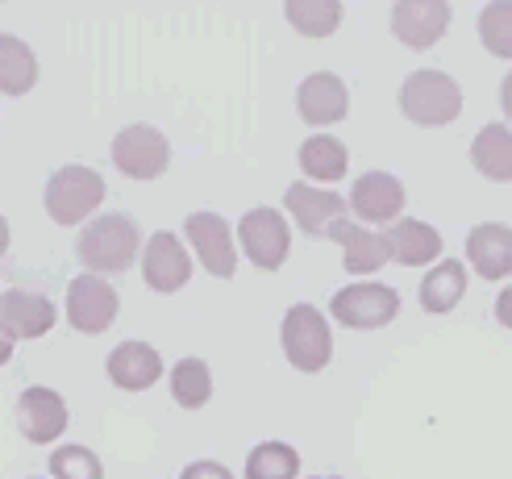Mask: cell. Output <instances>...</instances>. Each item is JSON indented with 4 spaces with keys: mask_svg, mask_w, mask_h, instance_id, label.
<instances>
[{
    "mask_svg": "<svg viewBox=\"0 0 512 479\" xmlns=\"http://www.w3.org/2000/svg\"><path fill=\"white\" fill-rule=\"evenodd\" d=\"M467 296V267L463 259H442L421 280V309L425 313H450Z\"/></svg>",
    "mask_w": 512,
    "mask_h": 479,
    "instance_id": "603a6c76",
    "label": "cell"
},
{
    "mask_svg": "<svg viewBox=\"0 0 512 479\" xmlns=\"http://www.w3.org/2000/svg\"><path fill=\"white\" fill-rule=\"evenodd\" d=\"M350 109V92L334 71H313L304 75L296 88V113L304 125H334Z\"/></svg>",
    "mask_w": 512,
    "mask_h": 479,
    "instance_id": "9a60e30c",
    "label": "cell"
},
{
    "mask_svg": "<svg viewBox=\"0 0 512 479\" xmlns=\"http://www.w3.org/2000/svg\"><path fill=\"white\" fill-rule=\"evenodd\" d=\"M246 479H296L300 475V455L288 442H259L246 455Z\"/></svg>",
    "mask_w": 512,
    "mask_h": 479,
    "instance_id": "484cf974",
    "label": "cell"
},
{
    "mask_svg": "<svg viewBox=\"0 0 512 479\" xmlns=\"http://www.w3.org/2000/svg\"><path fill=\"white\" fill-rule=\"evenodd\" d=\"M404 200H408V192L392 171H367V175H358L350 188V209L367 225H396L404 213Z\"/></svg>",
    "mask_w": 512,
    "mask_h": 479,
    "instance_id": "30bf717a",
    "label": "cell"
},
{
    "mask_svg": "<svg viewBox=\"0 0 512 479\" xmlns=\"http://www.w3.org/2000/svg\"><path fill=\"white\" fill-rule=\"evenodd\" d=\"M113 163L130 180H159L171 167V146L155 125H125L113 138Z\"/></svg>",
    "mask_w": 512,
    "mask_h": 479,
    "instance_id": "8992f818",
    "label": "cell"
},
{
    "mask_svg": "<svg viewBox=\"0 0 512 479\" xmlns=\"http://www.w3.org/2000/svg\"><path fill=\"white\" fill-rule=\"evenodd\" d=\"M284 209L296 217V225H300L304 234L321 238V234H329V225L342 221V213L350 209V200H346L342 192H329V188L300 184V180H296V184L284 192Z\"/></svg>",
    "mask_w": 512,
    "mask_h": 479,
    "instance_id": "5bb4252c",
    "label": "cell"
},
{
    "mask_svg": "<svg viewBox=\"0 0 512 479\" xmlns=\"http://www.w3.org/2000/svg\"><path fill=\"white\" fill-rule=\"evenodd\" d=\"M42 200H46V213L55 225H80L100 209V200H105V180H100V171H92L84 163H71V167H59L46 180Z\"/></svg>",
    "mask_w": 512,
    "mask_h": 479,
    "instance_id": "3957f363",
    "label": "cell"
},
{
    "mask_svg": "<svg viewBox=\"0 0 512 479\" xmlns=\"http://www.w3.org/2000/svg\"><path fill=\"white\" fill-rule=\"evenodd\" d=\"M13 359V338L5 334V330H0V367H5Z\"/></svg>",
    "mask_w": 512,
    "mask_h": 479,
    "instance_id": "d6a6232c",
    "label": "cell"
},
{
    "mask_svg": "<svg viewBox=\"0 0 512 479\" xmlns=\"http://www.w3.org/2000/svg\"><path fill=\"white\" fill-rule=\"evenodd\" d=\"M292 30L304 38H329L342 25V5L338 0H292L284 5Z\"/></svg>",
    "mask_w": 512,
    "mask_h": 479,
    "instance_id": "4316f807",
    "label": "cell"
},
{
    "mask_svg": "<svg viewBox=\"0 0 512 479\" xmlns=\"http://www.w3.org/2000/svg\"><path fill=\"white\" fill-rule=\"evenodd\" d=\"M388 246H392V259L404 267H425L433 259H442V234L433 230L429 221L417 217H400L396 225H388Z\"/></svg>",
    "mask_w": 512,
    "mask_h": 479,
    "instance_id": "ffe728a7",
    "label": "cell"
},
{
    "mask_svg": "<svg viewBox=\"0 0 512 479\" xmlns=\"http://www.w3.org/2000/svg\"><path fill=\"white\" fill-rule=\"evenodd\" d=\"M138 246H142L138 225L125 213H105V217L88 221L80 230V238H75V255H80V263L92 275H117L138 259Z\"/></svg>",
    "mask_w": 512,
    "mask_h": 479,
    "instance_id": "6da1fadb",
    "label": "cell"
},
{
    "mask_svg": "<svg viewBox=\"0 0 512 479\" xmlns=\"http://www.w3.org/2000/svg\"><path fill=\"white\" fill-rule=\"evenodd\" d=\"M184 234L196 250V259L200 267L217 275V280H234V271H238V255H234V230H229V221L213 209H200L184 221Z\"/></svg>",
    "mask_w": 512,
    "mask_h": 479,
    "instance_id": "ba28073f",
    "label": "cell"
},
{
    "mask_svg": "<svg viewBox=\"0 0 512 479\" xmlns=\"http://www.w3.org/2000/svg\"><path fill=\"white\" fill-rule=\"evenodd\" d=\"M471 163L483 180H496V184H512V125H483L471 142Z\"/></svg>",
    "mask_w": 512,
    "mask_h": 479,
    "instance_id": "44dd1931",
    "label": "cell"
},
{
    "mask_svg": "<svg viewBox=\"0 0 512 479\" xmlns=\"http://www.w3.org/2000/svg\"><path fill=\"white\" fill-rule=\"evenodd\" d=\"M400 113L425 125V130H438V125H450L458 113H463V92L450 80L446 71H413L400 84Z\"/></svg>",
    "mask_w": 512,
    "mask_h": 479,
    "instance_id": "7a4b0ae2",
    "label": "cell"
},
{
    "mask_svg": "<svg viewBox=\"0 0 512 479\" xmlns=\"http://www.w3.org/2000/svg\"><path fill=\"white\" fill-rule=\"evenodd\" d=\"M479 42L496 59H512V0H492L479 13Z\"/></svg>",
    "mask_w": 512,
    "mask_h": 479,
    "instance_id": "83f0119b",
    "label": "cell"
},
{
    "mask_svg": "<svg viewBox=\"0 0 512 479\" xmlns=\"http://www.w3.org/2000/svg\"><path fill=\"white\" fill-rule=\"evenodd\" d=\"M38 84V55L17 34H0V92L25 96Z\"/></svg>",
    "mask_w": 512,
    "mask_h": 479,
    "instance_id": "cb8c5ba5",
    "label": "cell"
},
{
    "mask_svg": "<svg viewBox=\"0 0 512 479\" xmlns=\"http://www.w3.org/2000/svg\"><path fill=\"white\" fill-rule=\"evenodd\" d=\"M0 296H5V292H0Z\"/></svg>",
    "mask_w": 512,
    "mask_h": 479,
    "instance_id": "e575fe53",
    "label": "cell"
},
{
    "mask_svg": "<svg viewBox=\"0 0 512 479\" xmlns=\"http://www.w3.org/2000/svg\"><path fill=\"white\" fill-rule=\"evenodd\" d=\"M467 263L479 280H508L512 275V225L483 221L467 234Z\"/></svg>",
    "mask_w": 512,
    "mask_h": 479,
    "instance_id": "ac0fdd59",
    "label": "cell"
},
{
    "mask_svg": "<svg viewBox=\"0 0 512 479\" xmlns=\"http://www.w3.org/2000/svg\"><path fill=\"white\" fill-rule=\"evenodd\" d=\"M500 109H504V117L512 121V71L504 75V84H500Z\"/></svg>",
    "mask_w": 512,
    "mask_h": 479,
    "instance_id": "1f68e13d",
    "label": "cell"
},
{
    "mask_svg": "<svg viewBox=\"0 0 512 479\" xmlns=\"http://www.w3.org/2000/svg\"><path fill=\"white\" fill-rule=\"evenodd\" d=\"M350 167V150L334 134H313L300 142V171L317 184H338Z\"/></svg>",
    "mask_w": 512,
    "mask_h": 479,
    "instance_id": "7402d4cb",
    "label": "cell"
},
{
    "mask_svg": "<svg viewBox=\"0 0 512 479\" xmlns=\"http://www.w3.org/2000/svg\"><path fill=\"white\" fill-rule=\"evenodd\" d=\"M105 371L121 392H146L163 380V359L150 342H121V346H113Z\"/></svg>",
    "mask_w": 512,
    "mask_h": 479,
    "instance_id": "d6986e66",
    "label": "cell"
},
{
    "mask_svg": "<svg viewBox=\"0 0 512 479\" xmlns=\"http://www.w3.org/2000/svg\"><path fill=\"white\" fill-rule=\"evenodd\" d=\"M284 355L296 371L304 375H317L329 367L334 359V330H329V321L317 305H292L284 313Z\"/></svg>",
    "mask_w": 512,
    "mask_h": 479,
    "instance_id": "277c9868",
    "label": "cell"
},
{
    "mask_svg": "<svg viewBox=\"0 0 512 479\" xmlns=\"http://www.w3.org/2000/svg\"><path fill=\"white\" fill-rule=\"evenodd\" d=\"M142 280L155 288V292H163V296H171V292H179L188 280H192V255H188V246L179 242L175 234H155L146 242V250H142Z\"/></svg>",
    "mask_w": 512,
    "mask_h": 479,
    "instance_id": "8fae6325",
    "label": "cell"
},
{
    "mask_svg": "<svg viewBox=\"0 0 512 479\" xmlns=\"http://www.w3.org/2000/svg\"><path fill=\"white\" fill-rule=\"evenodd\" d=\"M5 250H9V221L0 213V259H5Z\"/></svg>",
    "mask_w": 512,
    "mask_h": 479,
    "instance_id": "836d02e7",
    "label": "cell"
},
{
    "mask_svg": "<svg viewBox=\"0 0 512 479\" xmlns=\"http://www.w3.org/2000/svg\"><path fill=\"white\" fill-rule=\"evenodd\" d=\"M17 425L34 446L59 442L67 430V400L55 388H25L17 396Z\"/></svg>",
    "mask_w": 512,
    "mask_h": 479,
    "instance_id": "7c38bea8",
    "label": "cell"
},
{
    "mask_svg": "<svg viewBox=\"0 0 512 479\" xmlns=\"http://www.w3.org/2000/svg\"><path fill=\"white\" fill-rule=\"evenodd\" d=\"M179 479H234V471L213 463V459H196V463H188L184 471H179Z\"/></svg>",
    "mask_w": 512,
    "mask_h": 479,
    "instance_id": "f546056e",
    "label": "cell"
},
{
    "mask_svg": "<svg viewBox=\"0 0 512 479\" xmlns=\"http://www.w3.org/2000/svg\"><path fill=\"white\" fill-rule=\"evenodd\" d=\"M238 238H242V250L246 259L259 267V271H279L288 259V246H292V230L279 209H250L242 221H238Z\"/></svg>",
    "mask_w": 512,
    "mask_h": 479,
    "instance_id": "52a82bcc",
    "label": "cell"
},
{
    "mask_svg": "<svg viewBox=\"0 0 512 479\" xmlns=\"http://www.w3.org/2000/svg\"><path fill=\"white\" fill-rule=\"evenodd\" d=\"M329 313H334L338 325H350V330H379V325L396 321L400 296H396V288L375 284V280L346 284L329 300Z\"/></svg>",
    "mask_w": 512,
    "mask_h": 479,
    "instance_id": "5b68a950",
    "label": "cell"
},
{
    "mask_svg": "<svg viewBox=\"0 0 512 479\" xmlns=\"http://www.w3.org/2000/svg\"><path fill=\"white\" fill-rule=\"evenodd\" d=\"M55 305L50 296L42 292H30V288H13L0 296V330H5L13 342L21 338H46L55 330Z\"/></svg>",
    "mask_w": 512,
    "mask_h": 479,
    "instance_id": "4fadbf2b",
    "label": "cell"
},
{
    "mask_svg": "<svg viewBox=\"0 0 512 479\" xmlns=\"http://www.w3.org/2000/svg\"><path fill=\"white\" fill-rule=\"evenodd\" d=\"M171 396L179 409H204L213 396V371L204 359H179L171 367Z\"/></svg>",
    "mask_w": 512,
    "mask_h": 479,
    "instance_id": "d4e9b609",
    "label": "cell"
},
{
    "mask_svg": "<svg viewBox=\"0 0 512 479\" xmlns=\"http://www.w3.org/2000/svg\"><path fill=\"white\" fill-rule=\"evenodd\" d=\"M321 479H325V475H321Z\"/></svg>",
    "mask_w": 512,
    "mask_h": 479,
    "instance_id": "d590c367",
    "label": "cell"
},
{
    "mask_svg": "<svg viewBox=\"0 0 512 479\" xmlns=\"http://www.w3.org/2000/svg\"><path fill=\"white\" fill-rule=\"evenodd\" d=\"M325 238H334L342 246V263L350 275H375L383 263H392V246L383 234L367 230V225H354V221H334L329 225V234Z\"/></svg>",
    "mask_w": 512,
    "mask_h": 479,
    "instance_id": "e0dca14e",
    "label": "cell"
},
{
    "mask_svg": "<svg viewBox=\"0 0 512 479\" xmlns=\"http://www.w3.org/2000/svg\"><path fill=\"white\" fill-rule=\"evenodd\" d=\"M46 463H50V479H105V463L88 446H59Z\"/></svg>",
    "mask_w": 512,
    "mask_h": 479,
    "instance_id": "f1b7e54d",
    "label": "cell"
},
{
    "mask_svg": "<svg viewBox=\"0 0 512 479\" xmlns=\"http://www.w3.org/2000/svg\"><path fill=\"white\" fill-rule=\"evenodd\" d=\"M446 30H450V5L446 0H404V5L392 9V34L413 50L442 42Z\"/></svg>",
    "mask_w": 512,
    "mask_h": 479,
    "instance_id": "2e32d148",
    "label": "cell"
},
{
    "mask_svg": "<svg viewBox=\"0 0 512 479\" xmlns=\"http://www.w3.org/2000/svg\"><path fill=\"white\" fill-rule=\"evenodd\" d=\"M496 321L504 325V330H512V284L496 296Z\"/></svg>",
    "mask_w": 512,
    "mask_h": 479,
    "instance_id": "4dcf8cb0",
    "label": "cell"
},
{
    "mask_svg": "<svg viewBox=\"0 0 512 479\" xmlns=\"http://www.w3.org/2000/svg\"><path fill=\"white\" fill-rule=\"evenodd\" d=\"M117 309H121V300L105 284V275L84 271V275H75V280L67 284V321L80 334H105L109 325L117 321Z\"/></svg>",
    "mask_w": 512,
    "mask_h": 479,
    "instance_id": "9c48e42d",
    "label": "cell"
}]
</instances>
